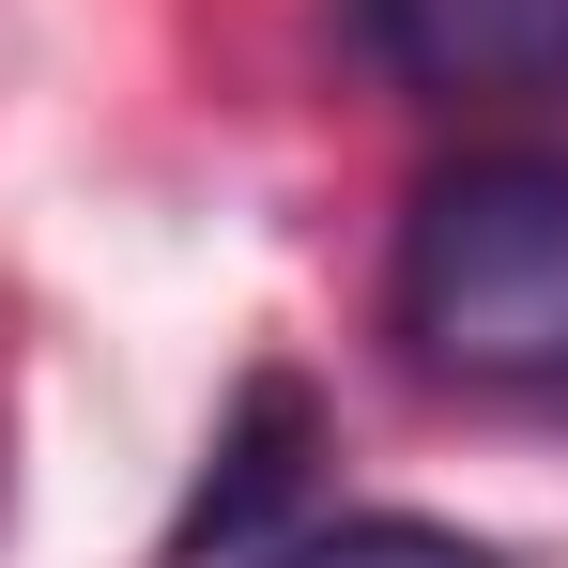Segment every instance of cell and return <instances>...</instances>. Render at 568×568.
I'll return each instance as SVG.
<instances>
[{"label":"cell","mask_w":568,"mask_h":568,"mask_svg":"<svg viewBox=\"0 0 568 568\" xmlns=\"http://www.w3.org/2000/svg\"><path fill=\"white\" fill-rule=\"evenodd\" d=\"M384 338L446 399L568 415V154L554 139H491L415 185L399 262H384Z\"/></svg>","instance_id":"6da1fadb"},{"label":"cell","mask_w":568,"mask_h":568,"mask_svg":"<svg viewBox=\"0 0 568 568\" xmlns=\"http://www.w3.org/2000/svg\"><path fill=\"white\" fill-rule=\"evenodd\" d=\"M354 47L415 108H554L568 93V0H354Z\"/></svg>","instance_id":"7a4b0ae2"},{"label":"cell","mask_w":568,"mask_h":568,"mask_svg":"<svg viewBox=\"0 0 568 568\" xmlns=\"http://www.w3.org/2000/svg\"><path fill=\"white\" fill-rule=\"evenodd\" d=\"M307 462H323V384L262 354V369L231 384V415H215V446H200V476H185V507H170V538H154V554H170V568L246 554L292 491H307Z\"/></svg>","instance_id":"3957f363"},{"label":"cell","mask_w":568,"mask_h":568,"mask_svg":"<svg viewBox=\"0 0 568 568\" xmlns=\"http://www.w3.org/2000/svg\"><path fill=\"white\" fill-rule=\"evenodd\" d=\"M277 568H507V554H491V538H462V523H415V507H354V523L292 538Z\"/></svg>","instance_id":"277c9868"}]
</instances>
